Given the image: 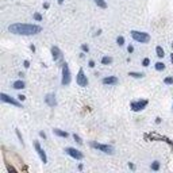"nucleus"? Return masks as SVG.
<instances>
[{"mask_svg":"<svg viewBox=\"0 0 173 173\" xmlns=\"http://www.w3.org/2000/svg\"><path fill=\"white\" fill-rule=\"evenodd\" d=\"M12 34L16 35H34L42 31V27L38 24H29V23H14L8 27Z\"/></svg>","mask_w":173,"mask_h":173,"instance_id":"nucleus-1","label":"nucleus"},{"mask_svg":"<svg viewBox=\"0 0 173 173\" xmlns=\"http://www.w3.org/2000/svg\"><path fill=\"white\" fill-rule=\"evenodd\" d=\"M131 37L134 41L139 42V43H147L150 41V35L147 32H144V31H131Z\"/></svg>","mask_w":173,"mask_h":173,"instance_id":"nucleus-2","label":"nucleus"},{"mask_svg":"<svg viewBox=\"0 0 173 173\" xmlns=\"http://www.w3.org/2000/svg\"><path fill=\"white\" fill-rule=\"evenodd\" d=\"M71 82V71H69V66L68 64L62 65V80H61V84L62 85H68Z\"/></svg>","mask_w":173,"mask_h":173,"instance_id":"nucleus-3","label":"nucleus"},{"mask_svg":"<svg viewBox=\"0 0 173 173\" xmlns=\"http://www.w3.org/2000/svg\"><path fill=\"white\" fill-rule=\"evenodd\" d=\"M91 146L95 147V149H97V150H100V152H103V153H107V154H112V153H114V147L110 146V145H103V144L92 142Z\"/></svg>","mask_w":173,"mask_h":173,"instance_id":"nucleus-4","label":"nucleus"},{"mask_svg":"<svg viewBox=\"0 0 173 173\" xmlns=\"http://www.w3.org/2000/svg\"><path fill=\"white\" fill-rule=\"evenodd\" d=\"M65 153L69 154L71 157H73V158H76V160H82V158H84V154H82L80 150L73 149V147H66V149H65Z\"/></svg>","mask_w":173,"mask_h":173,"instance_id":"nucleus-5","label":"nucleus"},{"mask_svg":"<svg viewBox=\"0 0 173 173\" xmlns=\"http://www.w3.org/2000/svg\"><path fill=\"white\" fill-rule=\"evenodd\" d=\"M77 84L80 85V87H87L88 85V79H87V76L84 74V71L82 69H80L79 71V74H77Z\"/></svg>","mask_w":173,"mask_h":173,"instance_id":"nucleus-6","label":"nucleus"},{"mask_svg":"<svg viewBox=\"0 0 173 173\" xmlns=\"http://www.w3.org/2000/svg\"><path fill=\"white\" fill-rule=\"evenodd\" d=\"M147 106V100H139V102H133L131 103V108L133 111H141Z\"/></svg>","mask_w":173,"mask_h":173,"instance_id":"nucleus-7","label":"nucleus"},{"mask_svg":"<svg viewBox=\"0 0 173 173\" xmlns=\"http://www.w3.org/2000/svg\"><path fill=\"white\" fill-rule=\"evenodd\" d=\"M0 99H1V102L4 103H10V104H12V106H16V107H21L22 104L19 102H16L15 99H12V97H10L6 93H0Z\"/></svg>","mask_w":173,"mask_h":173,"instance_id":"nucleus-8","label":"nucleus"},{"mask_svg":"<svg viewBox=\"0 0 173 173\" xmlns=\"http://www.w3.org/2000/svg\"><path fill=\"white\" fill-rule=\"evenodd\" d=\"M34 146H35L37 152H38L39 157H41V160H42V162H43V164H46V162H47V158H46V154H45L43 149H42V147H41V145H39L38 142H34Z\"/></svg>","mask_w":173,"mask_h":173,"instance_id":"nucleus-9","label":"nucleus"},{"mask_svg":"<svg viewBox=\"0 0 173 173\" xmlns=\"http://www.w3.org/2000/svg\"><path fill=\"white\" fill-rule=\"evenodd\" d=\"M103 84L106 85H115L118 84V79L114 76H110V77H106V79H103Z\"/></svg>","mask_w":173,"mask_h":173,"instance_id":"nucleus-10","label":"nucleus"},{"mask_svg":"<svg viewBox=\"0 0 173 173\" xmlns=\"http://www.w3.org/2000/svg\"><path fill=\"white\" fill-rule=\"evenodd\" d=\"M54 97H56V96L52 95V93H49L46 96V99H45V100H46V103L49 104V106H56V99H54Z\"/></svg>","mask_w":173,"mask_h":173,"instance_id":"nucleus-11","label":"nucleus"},{"mask_svg":"<svg viewBox=\"0 0 173 173\" xmlns=\"http://www.w3.org/2000/svg\"><path fill=\"white\" fill-rule=\"evenodd\" d=\"M53 133L56 135H58V137H62V138H66L68 137V133L66 131H62V130H60V129H54Z\"/></svg>","mask_w":173,"mask_h":173,"instance_id":"nucleus-12","label":"nucleus"},{"mask_svg":"<svg viewBox=\"0 0 173 173\" xmlns=\"http://www.w3.org/2000/svg\"><path fill=\"white\" fill-rule=\"evenodd\" d=\"M14 88L15 89H23L24 88V82L22 81V80H16V81L14 82Z\"/></svg>","mask_w":173,"mask_h":173,"instance_id":"nucleus-13","label":"nucleus"},{"mask_svg":"<svg viewBox=\"0 0 173 173\" xmlns=\"http://www.w3.org/2000/svg\"><path fill=\"white\" fill-rule=\"evenodd\" d=\"M52 53H53V58H54V61H56V60H58V57H60V50H58V47H53V49H52Z\"/></svg>","mask_w":173,"mask_h":173,"instance_id":"nucleus-14","label":"nucleus"},{"mask_svg":"<svg viewBox=\"0 0 173 173\" xmlns=\"http://www.w3.org/2000/svg\"><path fill=\"white\" fill-rule=\"evenodd\" d=\"M155 53H157V56H158L160 58H162V57L165 56V53H164V49H162L161 46H157V47H155Z\"/></svg>","mask_w":173,"mask_h":173,"instance_id":"nucleus-15","label":"nucleus"},{"mask_svg":"<svg viewBox=\"0 0 173 173\" xmlns=\"http://www.w3.org/2000/svg\"><path fill=\"white\" fill-rule=\"evenodd\" d=\"M93 1L100 7V8H107V3L104 0H93Z\"/></svg>","mask_w":173,"mask_h":173,"instance_id":"nucleus-16","label":"nucleus"},{"mask_svg":"<svg viewBox=\"0 0 173 173\" xmlns=\"http://www.w3.org/2000/svg\"><path fill=\"white\" fill-rule=\"evenodd\" d=\"M111 62H112L111 57H103V58H102V64L103 65H108V64H111Z\"/></svg>","mask_w":173,"mask_h":173,"instance_id":"nucleus-17","label":"nucleus"},{"mask_svg":"<svg viewBox=\"0 0 173 173\" xmlns=\"http://www.w3.org/2000/svg\"><path fill=\"white\" fill-rule=\"evenodd\" d=\"M129 76H133L135 77V79H141V77H144V73H137V72H130Z\"/></svg>","mask_w":173,"mask_h":173,"instance_id":"nucleus-18","label":"nucleus"},{"mask_svg":"<svg viewBox=\"0 0 173 173\" xmlns=\"http://www.w3.org/2000/svg\"><path fill=\"white\" fill-rule=\"evenodd\" d=\"M155 69H157V71H164L165 65L162 64V62H157V64H155Z\"/></svg>","mask_w":173,"mask_h":173,"instance_id":"nucleus-19","label":"nucleus"},{"mask_svg":"<svg viewBox=\"0 0 173 173\" xmlns=\"http://www.w3.org/2000/svg\"><path fill=\"white\" fill-rule=\"evenodd\" d=\"M152 169L153 170H158L160 169V162L158 161H154V162H153V164H152Z\"/></svg>","mask_w":173,"mask_h":173,"instance_id":"nucleus-20","label":"nucleus"},{"mask_svg":"<svg viewBox=\"0 0 173 173\" xmlns=\"http://www.w3.org/2000/svg\"><path fill=\"white\" fill-rule=\"evenodd\" d=\"M116 42H118V45H119V46H123V45H124V38H123V37H118Z\"/></svg>","mask_w":173,"mask_h":173,"instance_id":"nucleus-21","label":"nucleus"},{"mask_svg":"<svg viewBox=\"0 0 173 173\" xmlns=\"http://www.w3.org/2000/svg\"><path fill=\"white\" fill-rule=\"evenodd\" d=\"M73 138H74V141H76V142H77V144H80V145H81V144H82V141H81V138H80V137H79V135H77V134H74V135H73Z\"/></svg>","mask_w":173,"mask_h":173,"instance_id":"nucleus-22","label":"nucleus"},{"mask_svg":"<svg viewBox=\"0 0 173 173\" xmlns=\"http://www.w3.org/2000/svg\"><path fill=\"white\" fill-rule=\"evenodd\" d=\"M165 84H173V77H166V79H165Z\"/></svg>","mask_w":173,"mask_h":173,"instance_id":"nucleus-23","label":"nucleus"},{"mask_svg":"<svg viewBox=\"0 0 173 173\" xmlns=\"http://www.w3.org/2000/svg\"><path fill=\"white\" fill-rule=\"evenodd\" d=\"M142 64H144V66H149V64H150V60H149V58H145L144 61H142Z\"/></svg>","mask_w":173,"mask_h":173,"instance_id":"nucleus-24","label":"nucleus"},{"mask_svg":"<svg viewBox=\"0 0 173 173\" xmlns=\"http://www.w3.org/2000/svg\"><path fill=\"white\" fill-rule=\"evenodd\" d=\"M34 18H35L37 21H42V15H39V14H34Z\"/></svg>","mask_w":173,"mask_h":173,"instance_id":"nucleus-25","label":"nucleus"},{"mask_svg":"<svg viewBox=\"0 0 173 173\" xmlns=\"http://www.w3.org/2000/svg\"><path fill=\"white\" fill-rule=\"evenodd\" d=\"M81 49L84 50V52H88V50H89V49H88V46H87V45H82V46H81Z\"/></svg>","mask_w":173,"mask_h":173,"instance_id":"nucleus-26","label":"nucleus"},{"mask_svg":"<svg viewBox=\"0 0 173 173\" xmlns=\"http://www.w3.org/2000/svg\"><path fill=\"white\" fill-rule=\"evenodd\" d=\"M18 99L21 100V102H23V100L26 99V96H23V95H19V96H18Z\"/></svg>","mask_w":173,"mask_h":173,"instance_id":"nucleus-27","label":"nucleus"},{"mask_svg":"<svg viewBox=\"0 0 173 173\" xmlns=\"http://www.w3.org/2000/svg\"><path fill=\"white\" fill-rule=\"evenodd\" d=\"M127 50H129V53H133V50H134V47H133V46H129V47H127Z\"/></svg>","mask_w":173,"mask_h":173,"instance_id":"nucleus-28","label":"nucleus"},{"mask_svg":"<svg viewBox=\"0 0 173 173\" xmlns=\"http://www.w3.org/2000/svg\"><path fill=\"white\" fill-rule=\"evenodd\" d=\"M24 66L29 68V66H30V62H29V61H24Z\"/></svg>","mask_w":173,"mask_h":173,"instance_id":"nucleus-29","label":"nucleus"},{"mask_svg":"<svg viewBox=\"0 0 173 173\" xmlns=\"http://www.w3.org/2000/svg\"><path fill=\"white\" fill-rule=\"evenodd\" d=\"M89 66L93 68V66H95V62H93V61H89Z\"/></svg>","mask_w":173,"mask_h":173,"instance_id":"nucleus-30","label":"nucleus"},{"mask_svg":"<svg viewBox=\"0 0 173 173\" xmlns=\"http://www.w3.org/2000/svg\"><path fill=\"white\" fill-rule=\"evenodd\" d=\"M39 135H41V137H43V138H46V135H45V133H42V131L39 133Z\"/></svg>","mask_w":173,"mask_h":173,"instance_id":"nucleus-31","label":"nucleus"},{"mask_svg":"<svg viewBox=\"0 0 173 173\" xmlns=\"http://www.w3.org/2000/svg\"><path fill=\"white\" fill-rule=\"evenodd\" d=\"M58 3H60V4H62V3H64V0H58Z\"/></svg>","mask_w":173,"mask_h":173,"instance_id":"nucleus-32","label":"nucleus"},{"mask_svg":"<svg viewBox=\"0 0 173 173\" xmlns=\"http://www.w3.org/2000/svg\"><path fill=\"white\" fill-rule=\"evenodd\" d=\"M170 61L173 62V54H172V56H170Z\"/></svg>","mask_w":173,"mask_h":173,"instance_id":"nucleus-33","label":"nucleus"}]
</instances>
